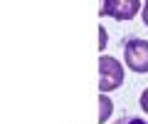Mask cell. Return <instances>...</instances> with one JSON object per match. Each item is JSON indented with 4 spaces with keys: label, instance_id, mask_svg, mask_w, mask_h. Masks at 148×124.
Masks as SVG:
<instances>
[{
    "label": "cell",
    "instance_id": "1",
    "mask_svg": "<svg viewBox=\"0 0 148 124\" xmlns=\"http://www.w3.org/2000/svg\"><path fill=\"white\" fill-rule=\"evenodd\" d=\"M123 85V65L116 57H109V55H101L99 57V92H114Z\"/></svg>",
    "mask_w": 148,
    "mask_h": 124
},
{
    "label": "cell",
    "instance_id": "2",
    "mask_svg": "<svg viewBox=\"0 0 148 124\" xmlns=\"http://www.w3.org/2000/svg\"><path fill=\"white\" fill-rule=\"evenodd\" d=\"M123 60L126 67H131L138 75H148V40L131 37L123 45Z\"/></svg>",
    "mask_w": 148,
    "mask_h": 124
},
{
    "label": "cell",
    "instance_id": "3",
    "mask_svg": "<svg viewBox=\"0 0 148 124\" xmlns=\"http://www.w3.org/2000/svg\"><path fill=\"white\" fill-rule=\"evenodd\" d=\"M141 0H104L99 5V15L114 17V20H133L141 12Z\"/></svg>",
    "mask_w": 148,
    "mask_h": 124
},
{
    "label": "cell",
    "instance_id": "4",
    "mask_svg": "<svg viewBox=\"0 0 148 124\" xmlns=\"http://www.w3.org/2000/svg\"><path fill=\"white\" fill-rule=\"evenodd\" d=\"M111 112H114V102H111L106 94H101L99 97V124H104L106 119L111 117Z\"/></svg>",
    "mask_w": 148,
    "mask_h": 124
},
{
    "label": "cell",
    "instance_id": "5",
    "mask_svg": "<svg viewBox=\"0 0 148 124\" xmlns=\"http://www.w3.org/2000/svg\"><path fill=\"white\" fill-rule=\"evenodd\" d=\"M114 124H148V122H146V119H141V117H133V114H126V117L116 119Z\"/></svg>",
    "mask_w": 148,
    "mask_h": 124
},
{
    "label": "cell",
    "instance_id": "6",
    "mask_svg": "<svg viewBox=\"0 0 148 124\" xmlns=\"http://www.w3.org/2000/svg\"><path fill=\"white\" fill-rule=\"evenodd\" d=\"M141 109L148 114V87L143 89V94H141Z\"/></svg>",
    "mask_w": 148,
    "mask_h": 124
},
{
    "label": "cell",
    "instance_id": "7",
    "mask_svg": "<svg viewBox=\"0 0 148 124\" xmlns=\"http://www.w3.org/2000/svg\"><path fill=\"white\" fill-rule=\"evenodd\" d=\"M141 17H143V25L148 27V0L143 3V8H141Z\"/></svg>",
    "mask_w": 148,
    "mask_h": 124
},
{
    "label": "cell",
    "instance_id": "8",
    "mask_svg": "<svg viewBox=\"0 0 148 124\" xmlns=\"http://www.w3.org/2000/svg\"><path fill=\"white\" fill-rule=\"evenodd\" d=\"M106 40H109V37H106V30L101 27V33H99V45H101V52H104V47H106Z\"/></svg>",
    "mask_w": 148,
    "mask_h": 124
}]
</instances>
